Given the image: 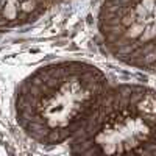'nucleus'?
<instances>
[{"instance_id": "1", "label": "nucleus", "mask_w": 156, "mask_h": 156, "mask_svg": "<svg viewBox=\"0 0 156 156\" xmlns=\"http://www.w3.org/2000/svg\"><path fill=\"white\" fill-rule=\"evenodd\" d=\"M101 75L83 64H59L27 81L16 101L22 129L45 145L72 139L103 95Z\"/></svg>"}, {"instance_id": "2", "label": "nucleus", "mask_w": 156, "mask_h": 156, "mask_svg": "<svg viewBox=\"0 0 156 156\" xmlns=\"http://www.w3.org/2000/svg\"><path fill=\"white\" fill-rule=\"evenodd\" d=\"M70 156H156V90L103 92L72 137Z\"/></svg>"}]
</instances>
